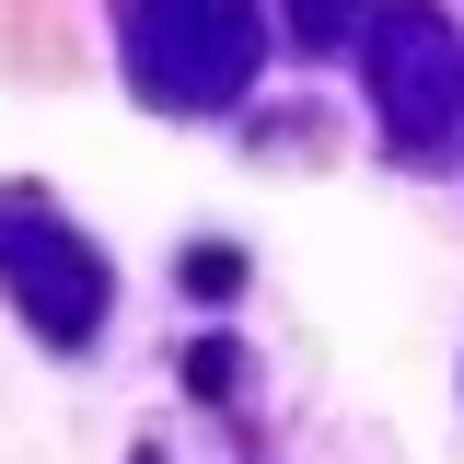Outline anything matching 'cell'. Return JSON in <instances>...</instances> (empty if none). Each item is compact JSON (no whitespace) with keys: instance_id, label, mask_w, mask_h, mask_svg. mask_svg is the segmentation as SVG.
<instances>
[{"instance_id":"cell-1","label":"cell","mask_w":464,"mask_h":464,"mask_svg":"<svg viewBox=\"0 0 464 464\" xmlns=\"http://www.w3.org/2000/svg\"><path fill=\"white\" fill-rule=\"evenodd\" d=\"M256 12L244 0H140L128 12V70H140V93L174 116L198 105H232L244 82H256Z\"/></svg>"},{"instance_id":"cell-2","label":"cell","mask_w":464,"mask_h":464,"mask_svg":"<svg viewBox=\"0 0 464 464\" xmlns=\"http://www.w3.org/2000/svg\"><path fill=\"white\" fill-rule=\"evenodd\" d=\"M0 279H12L24 325H35L47 348H82L93 325H105V256L58 221L35 186H0Z\"/></svg>"},{"instance_id":"cell-4","label":"cell","mask_w":464,"mask_h":464,"mask_svg":"<svg viewBox=\"0 0 464 464\" xmlns=\"http://www.w3.org/2000/svg\"><path fill=\"white\" fill-rule=\"evenodd\" d=\"M360 0H290V47H348Z\"/></svg>"},{"instance_id":"cell-7","label":"cell","mask_w":464,"mask_h":464,"mask_svg":"<svg viewBox=\"0 0 464 464\" xmlns=\"http://www.w3.org/2000/svg\"><path fill=\"white\" fill-rule=\"evenodd\" d=\"M140 464H151V453H140Z\"/></svg>"},{"instance_id":"cell-6","label":"cell","mask_w":464,"mask_h":464,"mask_svg":"<svg viewBox=\"0 0 464 464\" xmlns=\"http://www.w3.org/2000/svg\"><path fill=\"white\" fill-rule=\"evenodd\" d=\"M186 383H198V395H232V348H221V337L186 348Z\"/></svg>"},{"instance_id":"cell-3","label":"cell","mask_w":464,"mask_h":464,"mask_svg":"<svg viewBox=\"0 0 464 464\" xmlns=\"http://www.w3.org/2000/svg\"><path fill=\"white\" fill-rule=\"evenodd\" d=\"M372 105L395 128V151H441L464 105V47L441 12H383L372 24Z\"/></svg>"},{"instance_id":"cell-5","label":"cell","mask_w":464,"mask_h":464,"mask_svg":"<svg viewBox=\"0 0 464 464\" xmlns=\"http://www.w3.org/2000/svg\"><path fill=\"white\" fill-rule=\"evenodd\" d=\"M186 290H209V302H232V290H244V256H221V244H209V256H186Z\"/></svg>"}]
</instances>
